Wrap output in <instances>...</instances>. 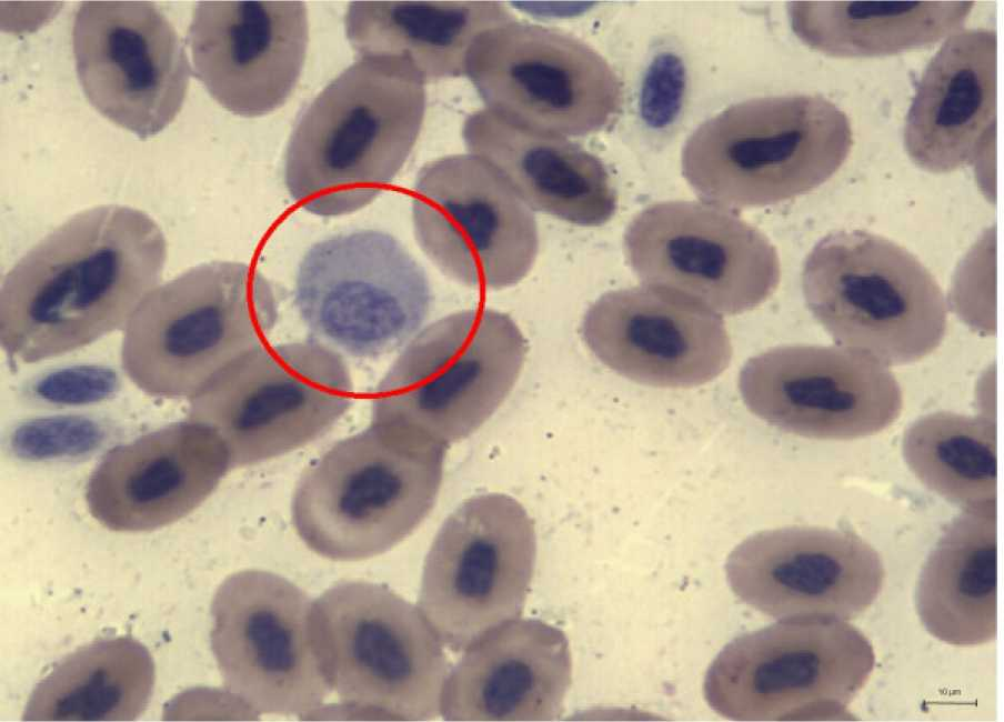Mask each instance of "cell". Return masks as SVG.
Here are the masks:
<instances>
[{"label": "cell", "mask_w": 1004, "mask_h": 722, "mask_svg": "<svg viewBox=\"0 0 1004 722\" xmlns=\"http://www.w3.org/2000/svg\"><path fill=\"white\" fill-rule=\"evenodd\" d=\"M165 259L162 230L138 209L104 204L73 214L3 277V351L34 363L124 328L159 285Z\"/></svg>", "instance_id": "cell-1"}, {"label": "cell", "mask_w": 1004, "mask_h": 722, "mask_svg": "<svg viewBox=\"0 0 1004 722\" xmlns=\"http://www.w3.org/2000/svg\"><path fill=\"white\" fill-rule=\"evenodd\" d=\"M424 83L403 57H359L313 99L292 131L284 159L292 199L321 217L371 203L418 139Z\"/></svg>", "instance_id": "cell-2"}, {"label": "cell", "mask_w": 1004, "mask_h": 722, "mask_svg": "<svg viewBox=\"0 0 1004 722\" xmlns=\"http://www.w3.org/2000/svg\"><path fill=\"white\" fill-rule=\"evenodd\" d=\"M448 447L371 422L340 440L302 473L292 523L317 554L335 561L379 555L432 510Z\"/></svg>", "instance_id": "cell-3"}, {"label": "cell", "mask_w": 1004, "mask_h": 722, "mask_svg": "<svg viewBox=\"0 0 1004 722\" xmlns=\"http://www.w3.org/2000/svg\"><path fill=\"white\" fill-rule=\"evenodd\" d=\"M269 280L247 263L213 261L159 284L124 327L122 368L149 395L192 398L265 344L279 317Z\"/></svg>", "instance_id": "cell-4"}, {"label": "cell", "mask_w": 1004, "mask_h": 722, "mask_svg": "<svg viewBox=\"0 0 1004 722\" xmlns=\"http://www.w3.org/2000/svg\"><path fill=\"white\" fill-rule=\"evenodd\" d=\"M310 636L343 715L428 721L440 714L449 663L419 609L388 586L343 581L312 602Z\"/></svg>", "instance_id": "cell-5"}, {"label": "cell", "mask_w": 1004, "mask_h": 722, "mask_svg": "<svg viewBox=\"0 0 1004 722\" xmlns=\"http://www.w3.org/2000/svg\"><path fill=\"white\" fill-rule=\"evenodd\" d=\"M852 147L849 118L820 96L750 99L700 124L682 150V173L720 207H761L829 180Z\"/></svg>", "instance_id": "cell-6"}, {"label": "cell", "mask_w": 1004, "mask_h": 722, "mask_svg": "<svg viewBox=\"0 0 1004 722\" xmlns=\"http://www.w3.org/2000/svg\"><path fill=\"white\" fill-rule=\"evenodd\" d=\"M874 666L872 643L849 622L781 619L726 644L703 691L716 713L735 721H855L850 704Z\"/></svg>", "instance_id": "cell-7"}, {"label": "cell", "mask_w": 1004, "mask_h": 722, "mask_svg": "<svg viewBox=\"0 0 1004 722\" xmlns=\"http://www.w3.org/2000/svg\"><path fill=\"white\" fill-rule=\"evenodd\" d=\"M803 293L815 319L843 347L884 364L933 352L947 305L930 271L906 249L865 231H839L807 255Z\"/></svg>", "instance_id": "cell-8"}, {"label": "cell", "mask_w": 1004, "mask_h": 722, "mask_svg": "<svg viewBox=\"0 0 1004 722\" xmlns=\"http://www.w3.org/2000/svg\"><path fill=\"white\" fill-rule=\"evenodd\" d=\"M528 351L505 313L476 309L421 331L372 395V421L448 447L478 430L514 387Z\"/></svg>", "instance_id": "cell-9"}, {"label": "cell", "mask_w": 1004, "mask_h": 722, "mask_svg": "<svg viewBox=\"0 0 1004 722\" xmlns=\"http://www.w3.org/2000/svg\"><path fill=\"white\" fill-rule=\"evenodd\" d=\"M341 355L317 340L261 345L189 399V420L223 441L231 469L295 450L324 434L352 403Z\"/></svg>", "instance_id": "cell-10"}, {"label": "cell", "mask_w": 1004, "mask_h": 722, "mask_svg": "<svg viewBox=\"0 0 1004 722\" xmlns=\"http://www.w3.org/2000/svg\"><path fill=\"white\" fill-rule=\"evenodd\" d=\"M294 302L314 340L374 359L420 329L432 295L425 271L393 235L362 229L321 240L307 251Z\"/></svg>", "instance_id": "cell-11"}, {"label": "cell", "mask_w": 1004, "mask_h": 722, "mask_svg": "<svg viewBox=\"0 0 1004 722\" xmlns=\"http://www.w3.org/2000/svg\"><path fill=\"white\" fill-rule=\"evenodd\" d=\"M535 555L533 521L515 499L472 497L432 542L418 608L443 644L464 650L522 613Z\"/></svg>", "instance_id": "cell-12"}, {"label": "cell", "mask_w": 1004, "mask_h": 722, "mask_svg": "<svg viewBox=\"0 0 1004 722\" xmlns=\"http://www.w3.org/2000/svg\"><path fill=\"white\" fill-rule=\"evenodd\" d=\"M464 76L486 110L542 133L598 132L622 104L621 82L600 53L571 34L516 20L475 38Z\"/></svg>", "instance_id": "cell-13"}, {"label": "cell", "mask_w": 1004, "mask_h": 722, "mask_svg": "<svg viewBox=\"0 0 1004 722\" xmlns=\"http://www.w3.org/2000/svg\"><path fill=\"white\" fill-rule=\"evenodd\" d=\"M312 601L262 570L228 576L211 603V650L225 691L255 714L313 716L330 694L310 636Z\"/></svg>", "instance_id": "cell-14"}, {"label": "cell", "mask_w": 1004, "mask_h": 722, "mask_svg": "<svg viewBox=\"0 0 1004 722\" xmlns=\"http://www.w3.org/2000/svg\"><path fill=\"white\" fill-rule=\"evenodd\" d=\"M412 220L428 258L469 287L514 285L536 258L533 210L490 163L471 153L443 157L420 169Z\"/></svg>", "instance_id": "cell-15"}, {"label": "cell", "mask_w": 1004, "mask_h": 722, "mask_svg": "<svg viewBox=\"0 0 1004 722\" xmlns=\"http://www.w3.org/2000/svg\"><path fill=\"white\" fill-rule=\"evenodd\" d=\"M624 250L642 282L725 314L761 304L781 275L777 252L767 238L712 203L649 205L628 225Z\"/></svg>", "instance_id": "cell-16"}, {"label": "cell", "mask_w": 1004, "mask_h": 722, "mask_svg": "<svg viewBox=\"0 0 1004 722\" xmlns=\"http://www.w3.org/2000/svg\"><path fill=\"white\" fill-rule=\"evenodd\" d=\"M77 74L89 102L141 139L182 108L190 78L184 47L148 1H84L72 26Z\"/></svg>", "instance_id": "cell-17"}, {"label": "cell", "mask_w": 1004, "mask_h": 722, "mask_svg": "<svg viewBox=\"0 0 1004 722\" xmlns=\"http://www.w3.org/2000/svg\"><path fill=\"white\" fill-rule=\"evenodd\" d=\"M739 388L749 410L783 431L851 440L890 427L901 387L886 364L852 348L783 345L750 359Z\"/></svg>", "instance_id": "cell-18"}, {"label": "cell", "mask_w": 1004, "mask_h": 722, "mask_svg": "<svg viewBox=\"0 0 1004 722\" xmlns=\"http://www.w3.org/2000/svg\"><path fill=\"white\" fill-rule=\"evenodd\" d=\"M725 571L735 595L775 619H854L877 599L885 576L878 553L856 533L807 525L749 537Z\"/></svg>", "instance_id": "cell-19"}, {"label": "cell", "mask_w": 1004, "mask_h": 722, "mask_svg": "<svg viewBox=\"0 0 1004 722\" xmlns=\"http://www.w3.org/2000/svg\"><path fill=\"white\" fill-rule=\"evenodd\" d=\"M582 335L603 364L660 388L704 384L727 368L732 355L730 337L716 313L651 285L600 297L583 318Z\"/></svg>", "instance_id": "cell-20"}, {"label": "cell", "mask_w": 1004, "mask_h": 722, "mask_svg": "<svg viewBox=\"0 0 1004 722\" xmlns=\"http://www.w3.org/2000/svg\"><path fill=\"white\" fill-rule=\"evenodd\" d=\"M308 40L301 1H200L188 31L197 78L220 106L249 118L288 100Z\"/></svg>", "instance_id": "cell-21"}, {"label": "cell", "mask_w": 1004, "mask_h": 722, "mask_svg": "<svg viewBox=\"0 0 1004 722\" xmlns=\"http://www.w3.org/2000/svg\"><path fill=\"white\" fill-rule=\"evenodd\" d=\"M229 469L220 437L188 419L110 449L89 477L86 501L112 531H152L195 510Z\"/></svg>", "instance_id": "cell-22"}, {"label": "cell", "mask_w": 1004, "mask_h": 722, "mask_svg": "<svg viewBox=\"0 0 1004 722\" xmlns=\"http://www.w3.org/2000/svg\"><path fill=\"white\" fill-rule=\"evenodd\" d=\"M571 681L564 632L538 619L511 621L465 649L444 681L440 712L446 721H553Z\"/></svg>", "instance_id": "cell-23"}, {"label": "cell", "mask_w": 1004, "mask_h": 722, "mask_svg": "<svg viewBox=\"0 0 1004 722\" xmlns=\"http://www.w3.org/2000/svg\"><path fill=\"white\" fill-rule=\"evenodd\" d=\"M997 112V34H952L925 68L907 112L904 146L915 164L951 172L990 151Z\"/></svg>", "instance_id": "cell-24"}, {"label": "cell", "mask_w": 1004, "mask_h": 722, "mask_svg": "<svg viewBox=\"0 0 1004 722\" xmlns=\"http://www.w3.org/2000/svg\"><path fill=\"white\" fill-rule=\"evenodd\" d=\"M462 138L532 210L584 227L602 225L615 212L604 164L563 136L520 128L482 109L465 119Z\"/></svg>", "instance_id": "cell-25"}, {"label": "cell", "mask_w": 1004, "mask_h": 722, "mask_svg": "<svg viewBox=\"0 0 1004 722\" xmlns=\"http://www.w3.org/2000/svg\"><path fill=\"white\" fill-rule=\"evenodd\" d=\"M926 631L956 646L997 634V505L964 509L928 554L915 590Z\"/></svg>", "instance_id": "cell-26"}, {"label": "cell", "mask_w": 1004, "mask_h": 722, "mask_svg": "<svg viewBox=\"0 0 1004 722\" xmlns=\"http://www.w3.org/2000/svg\"><path fill=\"white\" fill-rule=\"evenodd\" d=\"M514 20L495 1H353L345 33L359 57H403L430 82L464 76L475 38Z\"/></svg>", "instance_id": "cell-27"}, {"label": "cell", "mask_w": 1004, "mask_h": 722, "mask_svg": "<svg viewBox=\"0 0 1004 722\" xmlns=\"http://www.w3.org/2000/svg\"><path fill=\"white\" fill-rule=\"evenodd\" d=\"M155 669L131 636L100 639L60 660L36 685L24 721H133L147 709Z\"/></svg>", "instance_id": "cell-28"}, {"label": "cell", "mask_w": 1004, "mask_h": 722, "mask_svg": "<svg viewBox=\"0 0 1004 722\" xmlns=\"http://www.w3.org/2000/svg\"><path fill=\"white\" fill-rule=\"evenodd\" d=\"M973 1H793L794 33L832 57L890 56L935 44L962 26Z\"/></svg>", "instance_id": "cell-29"}, {"label": "cell", "mask_w": 1004, "mask_h": 722, "mask_svg": "<svg viewBox=\"0 0 1004 722\" xmlns=\"http://www.w3.org/2000/svg\"><path fill=\"white\" fill-rule=\"evenodd\" d=\"M903 455L927 489L963 510L997 505L994 419L945 411L923 415L906 429Z\"/></svg>", "instance_id": "cell-30"}, {"label": "cell", "mask_w": 1004, "mask_h": 722, "mask_svg": "<svg viewBox=\"0 0 1004 722\" xmlns=\"http://www.w3.org/2000/svg\"><path fill=\"white\" fill-rule=\"evenodd\" d=\"M108 435L104 424L91 417L48 415L19 423L9 435V448L26 461H77L96 453Z\"/></svg>", "instance_id": "cell-31"}, {"label": "cell", "mask_w": 1004, "mask_h": 722, "mask_svg": "<svg viewBox=\"0 0 1004 722\" xmlns=\"http://www.w3.org/2000/svg\"><path fill=\"white\" fill-rule=\"evenodd\" d=\"M119 389L120 380L113 369L100 364H73L38 375L29 392L41 403L77 407L109 400Z\"/></svg>", "instance_id": "cell-32"}, {"label": "cell", "mask_w": 1004, "mask_h": 722, "mask_svg": "<svg viewBox=\"0 0 1004 722\" xmlns=\"http://www.w3.org/2000/svg\"><path fill=\"white\" fill-rule=\"evenodd\" d=\"M685 90L683 60L670 50L656 53L641 83L639 110L644 124L655 131L669 129L682 111Z\"/></svg>", "instance_id": "cell-33"}]
</instances>
